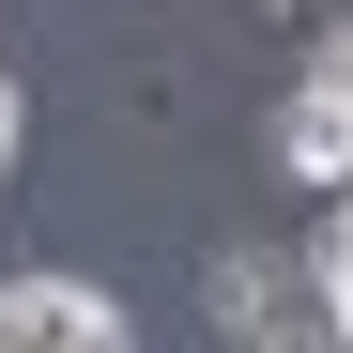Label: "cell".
I'll use <instances>...</instances> for the list:
<instances>
[{
  "label": "cell",
  "instance_id": "1",
  "mask_svg": "<svg viewBox=\"0 0 353 353\" xmlns=\"http://www.w3.org/2000/svg\"><path fill=\"white\" fill-rule=\"evenodd\" d=\"M0 353H123V307L92 276H16L0 292Z\"/></svg>",
  "mask_w": 353,
  "mask_h": 353
},
{
  "label": "cell",
  "instance_id": "2",
  "mask_svg": "<svg viewBox=\"0 0 353 353\" xmlns=\"http://www.w3.org/2000/svg\"><path fill=\"white\" fill-rule=\"evenodd\" d=\"M276 169H292V185H338V200H353V92H338V77H307V92L276 108Z\"/></svg>",
  "mask_w": 353,
  "mask_h": 353
},
{
  "label": "cell",
  "instance_id": "3",
  "mask_svg": "<svg viewBox=\"0 0 353 353\" xmlns=\"http://www.w3.org/2000/svg\"><path fill=\"white\" fill-rule=\"evenodd\" d=\"M323 323L353 338V200H338V230H323Z\"/></svg>",
  "mask_w": 353,
  "mask_h": 353
},
{
  "label": "cell",
  "instance_id": "4",
  "mask_svg": "<svg viewBox=\"0 0 353 353\" xmlns=\"http://www.w3.org/2000/svg\"><path fill=\"white\" fill-rule=\"evenodd\" d=\"M0 169H16V77H0Z\"/></svg>",
  "mask_w": 353,
  "mask_h": 353
}]
</instances>
